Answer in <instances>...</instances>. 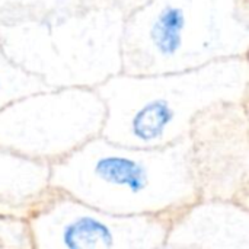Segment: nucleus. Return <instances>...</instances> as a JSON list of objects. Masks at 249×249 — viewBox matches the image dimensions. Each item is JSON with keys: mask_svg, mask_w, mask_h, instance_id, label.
<instances>
[{"mask_svg": "<svg viewBox=\"0 0 249 249\" xmlns=\"http://www.w3.org/2000/svg\"><path fill=\"white\" fill-rule=\"evenodd\" d=\"M50 184L54 191L118 216L174 217L200 200L188 137L160 149L95 137L51 165Z\"/></svg>", "mask_w": 249, "mask_h": 249, "instance_id": "obj_1", "label": "nucleus"}, {"mask_svg": "<svg viewBox=\"0 0 249 249\" xmlns=\"http://www.w3.org/2000/svg\"><path fill=\"white\" fill-rule=\"evenodd\" d=\"M95 90L105 105L104 139L128 147L160 149L187 139L203 111L219 104H248L249 58L179 73H118Z\"/></svg>", "mask_w": 249, "mask_h": 249, "instance_id": "obj_2", "label": "nucleus"}, {"mask_svg": "<svg viewBox=\"0 0 249 249\" xmlns=\"http://www.w3.org/2000/svg\"><path fill=\"white\" fill-rule=\"evenodd\" d=\"M248 53L249 0H144L124 20L121 73H179Z\"/></svg>", "mask_w": 249, "mask_h": 249, "instance_id": "obj_3", "label": "nucleus"}, {"mask_svg": "<svg viewBox=\"0 0 249 249\" xmlns=\"http://www.w3.org/2000/svg\"><path fill=\"white\" fill-rule=\"evenodd\" d=\"M128 10L93 9L64 18L0 23L7 58L48 89H96L121 73V36Z\"/></svg>", "mask_w": 249, "mask_h": 249, "instance_id": "obj_4", "label": "nucleus"}, {"mask_svg": "<svg viewBox=\"0 0 249 249\" xmlns=\"http://www.w3.org/2000/svg\"><path fill=\"white\" fill-rule=\"evenodd\" d=\"M104 123L95 89H45L0 109V147L53 165L99 137Z\"/></svg>", "mask_w": 249, "mask_h": 249, "instance_id": "obj_5", "label": "nucleus"}, {"mask_svg": "<svg viewBox=\"0 0 249 249\" xmlns=\"http://www.w3.org/2000/svg\"><path fill=\"white\" fill-rule=\"evenodd\" d=\"M26 220L34 249H158L172 217L118 216L53 191Z\"/></svg>", "mask_w": 249, "mask_h": 249, "instance_id": "obj_6", "label": "nucleus"}, {"mask_svg": "<svg viewBox=\"0 0 249 249\" xmlns=\"http://www.w3.org/2000/svg\"><path fill=\"white\" fill-rule=\"evenodd\" d=\"M200 200L249 207L248 104H219L198 114L188 133Z\"/></svg>", "mask_w": 249, "mask_h": 249, "instance_id": "obj_7", "label": "nucleus"}, {"mask_svg": "<svg viewBox=\"0 0 249 249\" xmlns=\"http://www.w3.org/2000/svg\"><path fill=\"white\" fill-rule=\"evenodd\" d=\"M165 244L179 249H249V207L198 200L172 217Z\"/></svg>", "mask_w": 249, "mask_h": 249, "instance_id": "obj_8", "label": "nucleus"}, {"mask_svg": "<svg viewBox=\"0 0 249 249\" xmlns=\"http://www.w3.org/2000/svg\"><path fill=\"white\" fill-rule=\"evenodd\" d=\"M51 165L0 147V206L12 216H28L54 191Z\"/></svg>", "mask_w": 249, "mask_h": 249, "instance_id": "obj_9", "label": "nucleus"}, {"mask_svg": "<svg viewBox=\"0 0 249 249\" xmlns=\"http://www.w3.org/2000/svg\"><path fill=\"white\" fill-rule=\"evenodd\" d=\"M144 0H0V23L64 18L93 9L133 10Z\"/></svg>", "mask_w": 249, "mask_h": 249, "instance_id": "obj_10", "label": "nucleus"}, {"mask_svg": "<svg viewBox=\"0 0 249 249\" xmlns=\"http://www.w3.org/2000/svg\"><path fill=\"white\" fill-rule=\"evenodd\" d=\"M45 89L48 88L38 77L13 64L0 45V109L22 96Z\"/></svg>", "mask_w": 249, "mask_h": 249, "instance_id": "obj_11", "label": "nucleus"}, {"mask_svg": "<svg viewBox=\"0 0 249 249\" xmlns=\"http://www.w3.org/2000/svg\"><path fill=\"white\" fill-rule=\"evenodd\" d=\"M0 249H34L26 219L0 214Z\"/></svg>", "mask_w": 249, "mask_h": 249, "instance_id": "obj_12", "label": "nucleus"}, {"mask_svg": "<svg viewBox=\"0 0 249 249\" xmlns=\"http://www.w3.org/2000/svg\"><path fill=\"white\" fill-rule=\"evenodd\" d=\"M158 249H179V248H177V247H174V245H169V244H165V242H163V244H162V245H160Z\"/></svg>", "mask_w": 249, "mask_h": 249, "instance_id": "obj_13", "label": "nucleus"}, {"mask_svg": "<svg viewBox=\"0 0 249 249\" xmlns=\"http://www.w3.org/2000/svg\"><path fill=\"white\" fill-rule=\"evenodd\" d=\"M0 214H4V216H12V214H10V213H9L6 209H3L1 206H0ZM15 217H16V216H15Z\"/></svg>", "mask_w": 249, "mask_h": 249, "instance_id": "obj_14", "label": "nucleus"}]
</instances>
